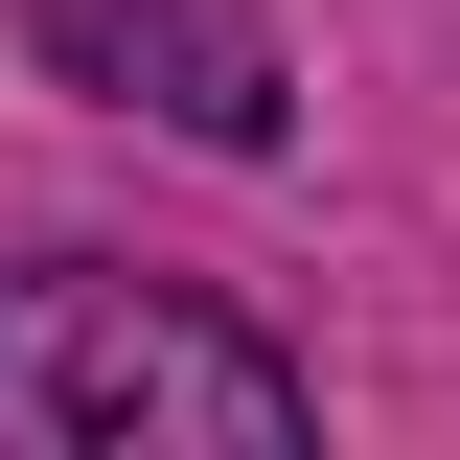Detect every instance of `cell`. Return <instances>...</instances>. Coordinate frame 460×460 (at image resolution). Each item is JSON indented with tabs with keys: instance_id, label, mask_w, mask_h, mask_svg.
<instances>
[{
	"instance_id": "obj_1",
	"label": "cell",
	"mask_w": 460,
	"mask_h": 460,
	"mask_svg": "<svg viewBox=\"0 0 460 460\" xmlns=\"http://www.w3.org/2000/svg\"><path fill=\"white\" fill-rule=\"evenodd\" d=\"M323 392L184 277H0V460H299Z\"/></svg>"
},
{
	"instance_id": "obj_2",
	"label": "cell",
	"mask_w": 460,
	"mask_h": 460,
	"mask_svg": "<svg viewBox=\"0 0 460 460\" xmlns=\"http://www.w3.org/2000/svg\"><path fill=\"white\" fill-rule=\"evenodd\" d=\"M23 47L69 93H115V115H184L208 162H277L299 138V69H277L253 0H23Z\"/></svg>"
}]
</instances>
